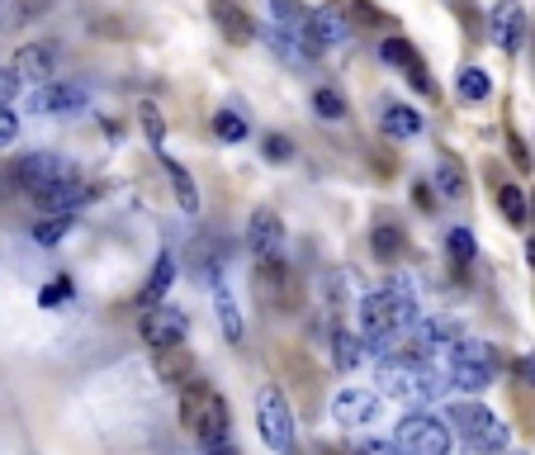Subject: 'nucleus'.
Wrapping results in <instances>:
<instances>
[{
	"label": "nucleus",
	"instance_id": "obj_6",
	"mask_svg": "<svg viewBox=\"0 0 535 455\" xmlns=\"http://www.w3.org/2000/svg\"><path fill=\"white\" fill-rule=\"evenodd\" d=\"M493 380H498V356H493L488 342L460 337V342L450 346V384H460L469 394H483Z\"/></svg>",
	"mask_w": 535,
	"mask_h": 455
},
{
	"label": "nucleus",
	"instance_id": "obj_26",
	"mask_svg": "<svg viewBox=\"0 0 535 455\" xmlns=\"http://www.w3.org/2000/svg\"><path fill=\"white\" fill-rule=\"evenodd\" d=\"M455 95H460L464 105H483V100L493 95V81H488L483 67H460V76H455Z\"/></svg>",
	"mask_w": 535,
	"mask_h": 455
},
{
	"label": "nucleus",
	"instance_id": "obj_30",
	"mask_svg": "<svg viewBox=\"0 0 535 455\" xmlns=\"http://www.w3.org/2000/svg\"><path fill=\"white\" fill-rule=\"evenodd\" d=\"M493 195H498L502 219L512 223V228H526V219H531V209H526V190H521V185H498Z\"/></svg>",
	"mask_w": 535,
	"mask_h": 455
},
{
	"label": "nucleus",
	"instance_id": "obj_15",
	"mask_svg": "<svg viewBox=\"0 0 535 455\" xmlns=\"http://www.w3.org/2000/svg\"><path fill=\"white\" fill-rule=\"evenodd\" d=\"M90 95L81 86H67V81H48L34 91V114H53V119H67V114H81L86 110Z\"/></svg>",
	"mask_w": 535,
	"mask_h": 455
},
{
	"label": "nucleus",
	"instance_id": "obj_20",
	"mask_svg": "<svg viewBox=\"0 0 535 455\" xmlns=\"http://www.w3.org/2000/svg\"><path fill=\"white\" fill-rule=\"evenodd\" d=\"M152 365H157V380L161 384H176V389H185L190 380H199V375H195V356L185 351V342L152 351Z\"/></svg>",
	"mask_w": 535,
	"mask_h": 455
},
{
	"label": "nucleus",
	"instance_id": "obj_34",
	"mask_svg": "<svg viewBox=\"0 0 535 455\" xmlns=\"http://www.w3.org/2000/svg\"><path fill=\"white\" fill-rule=\"evenodd\" d=\"M214 133H218V143H242V138H247V119H242L237 110H218Z\"/></svg>",
	"mask_w": 535,
	"mask_h": 455
},
{
	"label": "nucleus",
	"instance_id": "obj_9",
	"mask_svg": "<svg viewBox=\"0 0 535 455\" xmlns=\"http://www.w3.org/2000/svg\"><path fill=\"white\" fill-rule=\"evenodd\" d=\"M72 166L62 162V157H53V152H24L15 166H10V181L24 190V195H38V190H48L53 181H62Z\"/></svg>",
	"mask_w": 535,
	"mask_h": 455
},
{
	"label": "nucleus",
	"instance_id": "obj_10",
	"mask_svg": "<svg viewBox=\"0 0 535 455\" xmlns=\"http://www.w3.org/2000/svg\"><path fill=\"white\" fill-rule=\"evenodd\" d=\"M256 290L266 294L275 309H299V285H294V275L280 256H270V261H256Z\"/></svg>",
	"mask_w": 535,
	"mask_h": 455
},
{
	"label": "nucleus",
	"instance_id": "obj_32",
	"mask_svg": "<svg viewBox=\"0 0 535 455\" xmlns=\"http://www.w3.org/2000/svg\"><path fill=\"white\" fill-rule=\"evenodd\" d=\"M72 228H76V214H43V219L34 223V242L38 247H57Z\"/></svg>",
	"mask_w": 535,
	"mask_h": 455
},
{
	"label": "nucleus",
	"instance_id": "obj_41",
	"mask_svg": "<svg viewBox=\"0 0 535 455\" xmlns=\"http://www.w3.org/2000/svg\"><path fill=\"white\" fill-rule=\"evenodd\" d=\"M412 204H417V209H436V195H431V181H417V185H412Z\"/></svg>",
	"mask_w": 535,
	"mask_h": 455
},
{
	"label": "nucleus",
	"instance_id": "obj_33",
	"mask_svg": "<svg viewBox=\"0 0 535 455\" xmlns=\"http://www.w3.org/2000/svg\"><path fill=\"white\" fill-rule=\"evenodd\" d=\"M431 190H436L441 200H460V195H464V171L446 157V162L436 166V181H431Z\"/></svg>",
	"mask_w": 535,
	"mask_h": 455
},
{
	"label": "nucleus",
	"instance_id": "obj_16",
	"mask_svg": "<svg viewBox=\"0 0 535 455\" xmlns=\"http://www.w3.org/2000/svg\"><path fill=\"white\" fill-rule=\"evenodd\" d=\"M34 200H38V209H43V214H76V209L90 200V185L81 181V176H72V171H67L62 181H53L48 190H38Z\"/></svg>",
	"mask_w": 535,
	"mask_h": 455
},
{
	"label": "nucleus",
	"instance_id": "obj_17",
	"mask_svg": "<svg viewBox=\"0 0 535 455\" xmlns=\"http://www.w3.org/2000/svg\"><path fill=\"white\" fill-rule=\"evenodd\" d=\"M332 418L341 427H365V422L379 418V394L375 389H341L332 399Z\"/></svg>",
	"mask_w": 535,
	"mask_h": 455
},
{
	"label": "nucleus",
	"instance_id": "obj_8",
	"mask_svg": "<svg viewBox=\"0 0 535 455\" xmlns=\"http://www.w3.org/2000/svg\"><path fill=\"white\" fill-rule=\"evenodd\" d=\"M185 332H190V318H185V309H176V304H152V309H143V318H138V337H143L152 351H161V346H180L185 342Z\"/></svg>",
	"mask_w": 535,
	"mask_h": 455
},
{
	"label": "nucleus",
	"instance_id": "obj_38",
	"mask_svg": "<svg viewBox=\"0 0 535 455\" xmlns=\"http://www.w3.org/2000/svg\"><path fill=\"white\" fill-rule=\"evenodd\" d=\"M67 299H72V280H53V285L38 290V304H43V309H62Z\"/></svg>",
	"mask_w": 535,
	"mask_h": 455
},
{
	"label": "nucleus",
	"instance_id": "obj_35",
	"mask_svg": "<svg viewBox=\"0 0 535 455\" xmlns=\"http://www.w3.org/2000/svg\"><path fill=\"white\" fill-rule=\"evenodd\" d=\"M261 157L275 166H285L289 157H294V143H289L285 133H266V143H261Z\"/></svg>",
	"mask_w": 535,
	"mask_h": 455
},
{
	"label": "nucleus",
	"instance_id": "obj_18",
	"mask_svg": "<svg viewBox=\"0 0 535 455\" xmlns=\"http://www.w3.org/2000/svg\"><path fill=\"white\" fill-rule=\"evenodd\" d=\"M488 29H493V43H498L502 53H517L521 38H526V10H521L517 0H498V10L488 19Z\"/></svg>",
	"mask_w": 535,
	"mask_h": 455
},
{
	"label": "nucleus",
	"instance_id": "obj_19",
	"mask_svg": "<svg viewBox=\"0 0 535 455\" xmlns=\"http://www.w3.org/2000/svg\"><path fill=\"white\" fill-rule=\"evenodd\" d=\"M15 76H19V86L24 81H34V86H48L53 81V67H57V53L48 48V43H29V48H19L15 53Z\"/></svg>",
	"mask_w": 535,
	"mask_h": 455
},
{
	"label": "nucleus",
	"instance_id": "obj_45",
	"mask_svg": "<svg viewBox=\"0 0 535 455\" xmlns=\"http://www.w3.org/2000/svg\"><path fill=\"white\" fill-rule=\"evenodd\" d=\"M356 15H360V19H370V24H379V15L370 10V5H365V0H356Z\"/></svg>",
	"mask_w": 535,
	"mask_h": 455
},
{
	"label": "nucleus",
	"instance_id": "obj_1",
	"mask_svg": "<svg viewBox=\"0 0 535 455\" xmlns=\"http://www.w3.org/2000/svg\"><path fill=\"white\" fill-rule=\"evenodd\" d=\"M417 323V294L403 275H393L389 285H379L360 299V337L370 346H384L393 337H403V332Z\"/></svg>",
	"mask_w": 535,
	"mask_h": 455
},
{
	"label": "nucleus",
	"instance_id": "obj_21",
	"mask_svg": "<svg viewBox=\"0 0 535 455\" xmlns=\"http://www.w3.org/2000/svg\"><path fill=\"white\" fill-rule=\"evenodd\" d=\"M209 15H214L218 34L228 38V43H251V38H256V24H251V15H247V10H237L232 0H214V5H209Z\"/></svg>",
	"mask_w": 535,
	"mask_h": 455
},
{
	"label": "nucleus",
	"instance_id": "obj_23",
	"mask_svg": "<svg viewBox=\"0 0 535 455\" xmlns=\"http://www.w3.org/2000/svg\"><path fill=\"white\" fill-rule=\"evenodd\" d=\"M379 128H384V138H398V143H408L422 133V114L412 110V105H384L379 114Z\"/></svg>",
	"mask_w": 535,
	"mask_h": 455
},
{
	"label": "nucleus",
	"instance_id": "obj_40",
	"mask_svg": "<svg viewBox=\"0 0 535 455\" xmlns=\"http://www.w3.org/2000/svg\"><path fill=\"white\" fill-rule=\"evenodd\" d=\"M19 95V76H15V67H0V110L10 105Z\"/></svg>",
	"mask_w": 535,
	"mask_h": 455
},
{
	"label": "nucleus",
	"instance_id": "obj_43",
	"mask_svg": "<svg viewBox=\"0 0 535 455\" xmlns=\"http://www.w3.org/2000/svg\"><path fill=\"white\" fill-rule=\"evenodd\" d=\"M517 375H521V384H531V389H535V361H531V356H521V361H517Z\"/></svg>",
	"mask_w": 535,
	"mask_h": 455
},
{
	"label": "nucleus",
	"instance_id": "obj_36",
	"mask_svg": "<svg viewBox=\"0 0 535 455\" xmlns=\"http://www.w3.org/2000/svg\"><path fill=\"white\" fill-rule=\"evenodd\" d=\"M313 110H318L322 119H332V124H337V119H346V100H341L337 91H313Z\"/></svg>",
	"mask_w": 535,
	"mask_h": 455
},
{
	"label": "nucleus",
	"instance_id": "obj_24",
	"mask_svg": "<svg viewBox=\"0 0 535 455\" xmlns=\"http://www.w3.org/2000/svg\"><path fill=\"white\" fill-rule=\"evenodd\" d=\"M214 313H218V332H223V342H242V313H237V299L223 280H214Z\"/></svg>",
	"mask_w": 535,
	"mask_h": 455
},
{
	"label": "nucleus",
	"instance_id": "obj_44",
	"mask_svg": "<svg viewBox=\"0 0 535 455\" xmlns=\"http://www.w3.org/2000/svg\"><path fill=\"white\" fill-rule=\"evenodd\" d=\"M199 455H237V446H232V441H223V446H204Z\"/></svg>",
	"mask_w": 535,
	"mask_h": 455
},
{
	"label": "nucleus",
	"instance_id": "obj_7",
	"mask_svg": "<svg viewBox=\"0 0 535 455\" xmlns=\"http://www.w3.org/2000/svg\"><path fill=\"white\" fill-rule=\"evenodd\" d=\"M393 446H398V455H450V427L417 408V413H408L398 422Z\"/></svg>",
	"mask_w": 535,
	"mask_h": 455
},
{
	"label": "nucleus",
	"instance_id": "obj_31",
	"mask_svg": "<svg viewBox=\"0 0 535 455\" xmlns=\"http://www.w3.org/2000/svg\"><path fill=\"white\" fill-rule=\"evenodd\" d=\"M43 10H48V0H0V29H24Z\"/></svg>",
	"mask_w": 535,
	"mask_h": 455
},
{
	"label": "nucleus",
	"instance_id": "obj_3",
	"mask_svg": "<svg viewBox=\"0 0 535 455\" xmlns=\"http://www.w3.org/2000/svg\"><path fill=\"white\" fill-rule=\"evenodd\" d=\"M446 418H450L446 422L450 437H460L474 455H502L507 441H512L507 422H502L493 408H483V403H450Z\"/></svg>",
	"mask_w": 535,
	"mask_h": 455
},
{
	"label": "nucleus",
	"instance_id": "obj_39",
	"mask_svg": "<svg viewBox=\"0 0 535 455\" xmlns=\"http://www.w3.org/2000/svg\"><path fill=\"white\" fill-rule=\"evenodd\" d=\"M15 138H19V114L10 110V105H5V110H0V152L15 143Z\"/></svg>",
	"mask_w": 535,
	"mask_h": 455
},
{
	"label": "nucleus",
	"instance_id": "obj_25",
	"mask_svg": "<svg viewBox=\"0 0 535 455\" xmlns=\"http://www.w3.org/2000/svg\"><path fill=\"white\" fill-rule=\"evenodd\" d=\"M161 166H166V176H171V185H176V204L185 209V214H199V185H195V176H190L176 157H166V152H161Z\"/></svg>",
	"mask_w": 535,
	"mask_h": 455
},
{
	"label": "nucleus",
	"instance_id": "obj_13",
	"mask_svg": "<svg viewBox=\"0 0 535 455\" xmlns=\"http://www.w3.org/2000/svg\"><path fill=\"white\" fill-rule=\"evenodd\" d=\"M379 57H384L389 67H398V72L408 76L412 91L431 95V72H427V62L417 57V48H412L408 38H379Z\"/></svg>",
	"mask_w": 535,
	"mask_h": 455
},
{
	"label": "nucleus",
	"instance_id": "obj_5",
	"mask_svg": "<svg viewBox=\"0 0 535 455\" xmlns=\"http://www.w3.org/2000/svg\"><path fill=\"white\" fill-rule=\"evenodd\" d=\"M256 432L275 455H294V408H289L280 384L256 389Z\"/></svg>",
	"mask_w": 535,
	"mask_h": 455
},
{
	"label": "nucleus",
	"instance_id": "obj_11",
	"mask_svg": "<svg viewBox=\"0 0 535 455\" xmlns=\"http://www.w3.org/2000/svg\"><path fill=\"white\" fill-rule=\"evenodd\" d=\"M408 332H412L408 356H417V361H436L441 351H450V346L460 342V328L450 318H427V323H412Z\"/></svg>",
	"mask_w": 535,
	"mask_h": 455
},
{
	"label": "nucleus",
	"instance_id": "obj_42",
	"mask_svg": "<svg viewBox=\"0 0 535 455\" xmlns=\"http://www.w3.org/2000/svg\"><path fill=\"white\" fill-rule=\"evenodd\" d=\"M356 455H398V446H393V441H365Z\"/></svg>",
	"mask_w": 535,
	"mask_h": 455
},
{
	"label": "nucleus",
	"instance_id": "obj_29",
	"mask_svg": "<svg viewBox=\"0 0 535 455\" xmlns=\"http://www.w3.org/2000/svg\"><path fill=\"white\" fill-rule=\"evenodd\" d=\"M365 337H356V332H346L341 328L337 337H332V365H337V370H356L360 365V356H365Z\"/></svg>",
	"mask_w": 535,
	"mask_h": 455
},
{
	"label": "nucleus",
	"instance_id": "obj_2",
	"mask_svg": "<svg viewBox=\"0 0 535 455\" xmlns=\"http://www.w3.org/2000/svg\"><path fill=\"white\" fill-rule=\"evenodd\" d=\"M180 422H185L204 446H223V441H232L228 403H223V394L209 389L204 380H190L185 389H180Z\"/></svg>",
	"mask_w": 535,
	"mask_h": 455
},
{
	"label": "nucleus",
	"instance_id": "obj_22",
	"mask_svg": "<svg viewBox=\"0 0 535 455\" xmlns=\"http://www.w3.org/2000/svg\"><path fill=\"white\" fill-rule=\"evenodd\" d=\"M171 280H176V256L161 252L157 266H152V275H147V285L138 290V309H152V304H161V299H166V290H171Z\"/></svg>",
	"mask_w": 535,
	"mask_h": 455
},
{
	"label": "nucleus",
	"instance_id": "obj_47",
	"mask_svg": "<svg viewBox=\"0 0 535 455\" xmlns=\"http://www.w3.org/2000/svg\"><path fill=\"white\" fill-rule=\"evenodd\" d=\"M526 209H531V214H535V195H531V204H526Z\"/></svg>",
	"mask_w": 535,
	"mask_h": 455
},
{
	"label": "nucleus",
	"instance_id": "obj_27",
	"mask_svg": "<svg viewBox=\"0 0 535 455\" xmlns=\"http://www.w3.org/2000/svg\"><path fill=\"white\" fill-rule=\"evenodd\" d=\"M370 247H375V256L389 266V261H398V256H403V247H408V242H403V228H398V223H375Z\"/></svg>",
	"mask_w": 535,
	"mask_h": 455
},
{
	"label": "nucleus",
	"instance_id": "obj_12",
	"mask_svg": "<svg viewBox=\"0 0 535 455\" xmlns=\"http://www.w3.org/2000/svg\"><path fill=\"white\" fill-rule=\"evenodd\" d=\"M351 38V19L341 5H318V10H308V43H313V53H327V48H337Z\"/></svg>",
	"mask_w": 535,
	"mask_h": 455
},
{
	"label": "nucleus",
	"instance_id": "obj_37",
	"mask_svg": "<svg viewBox=\"0 0 535 455\" xmlns=\"http://www.w3.org/2000/svg\"><path fill=\"white\" fill-rule=\"evenodd\" d=\"M138 119H143L147 143L161 152V138H166V119H161V110H157V105H143V110H138Z\"/></svg>",
	"mask_w": 535,
	"mask_h": 455
},
{
	"label": "nucleus",
	"instance_id": "obj_14",
	"mask_svg": "<svg viewBox=\"0 0 535 455\" xmlns=\"http://www.w3.org/2000/svg\"><path fill=\"white\" fill-rule=\"evenodd\" d=\"M247 247L256 261H270V256H280L285 247V223L275 209H251V223H247Z\"/></svg>",
	"mask_w": 535,
	"mask_h": 455
},
{
	"label": "nucleus",
	"instance_id": "obj_28",
	"mask_svg": "<svg viewBox=\"0 0 535 455\" xmlns=\"http://www.w3.org/2000/svg\"><path fill=\"white\" fill-rule=\"evenodd\" d=\"M446 252H450V266H455V271H469V266H474V256H479V247H474V233H469V228H450L446 233Z\"/></svg>",
	"mask_w": 535,
	"mask_h": 455
},
{
	"label": "nucleus",
	"instance_id": "obj_46",
	"mask_svg": "<svg viewBox=\"0 0 535 455\" xmlns=\"http://www.w3.org/2000/svg\"><path fill=\"white\" fill-rule=\"evenodd\" d=\"M526 261H531V271H535V237L526 242Z\"/></svg>",
	"mask_w": 535,
	"mask_h": 455
},
{
	"label": "nucleus",
	"instance_id": "obj_4",
	"mask_svg": "<svg viewBox=\"0 0 535 455\" xmlns=\"http://www.w3.org/2000/svg\"><path fill=\"white\" fill-rule=\"evenodd\" d=\"M441 389L431 361H417V356H389L379 361V394L384 399H403V403H417V399H431Z\"/></svg>",
	"mask_w": 535,
	"mask_h": 455
}]
</instances>
